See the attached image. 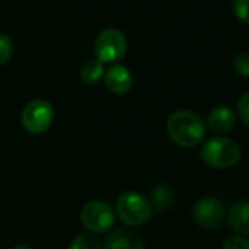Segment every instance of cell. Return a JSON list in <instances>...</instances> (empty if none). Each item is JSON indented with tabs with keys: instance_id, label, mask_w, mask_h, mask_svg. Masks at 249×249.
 Segmentation results:
<instances>
[{
	"instance_id": "obj_1",
	"label": "cell",
	"mask_w": 249,
	"mask_h": 249,
	"mask_svg": "<svg viewBox=\"0 0 249 249\" xmlns=\"http://www.w3.org/2000/svg\"><path fill=\"white\" fill-rule=\"evenodd\" d=\"M166 131L171 140L179 147H194L201 143L206 136V124L196 112L181 109L169 115Z\"/></svg>"
},
{
	"instance_id": "obj_2",
	"label": "cell",
	"mask_w": 249,
	"mask_h": 249,
	"mask_svg": "<svg viewBox=\"0 0 249 249\" xmlns=\"http://www.w3.org/2000/svg\"><path fill=\"white\" fill-rule=\"evenodd\" d=\"M241 156L239 144L228 137H213L201 147V160L214 169H229L241 160Z\"/></svg>"
},
{
	"instance_id": "obj_3",
	"label": "cell",
	"mask_w": 249,
	"mask_h": 249,
	"mask_svg": "<svg viewBox=\"0 0 249 249\" xmlns=\"http://www.w3.org/2000/svg\"><path fill=\"white\" fill-rule=\"evenodd\" d=\"M152 204L136 191L123 193L115 204V214L127 226H142L152 219Z\"/></svg>"
},
{
	"instance_id": "obj_4",
	"label": "cell",
	"mask_w": 249,
	"mask_h": 249,
	"mask_svg": "<svg viewBox=\"0 0 249 249\" xmlns=\"http://www.w3.org/2000/svg\"><path fill=\"white\" fill-rule=\"evenodd\" d=\"M127 47V38L120 29L107 28L98 35L93 53L101 63H115L125 55Z\"/></svg>"
},
{
	"instance_id": "obj_5",
	"label": "cell",
	"mask_w": 249,
	"mask_h": 249,
	"mask_svg": "<svg viewBox=\"0 0 249 249\" xmlns=\"http://www.w3.org/2000/svg\"><path fill=\"white\" fill-rule=\"evenodd\" d=\"M54 120V109L48 101L44 99H34L31 101L22 111L20 115V123L23 128L34 134H42L45 133Z\"/></svg>"
},
{
	"instance_id": "obj_6",
	"label": "cell",
	"mask_w": 249,
	"mask_h": 249,
	"mask_svg": "<svg viewBox=\"0 0 249 249\" xmlns=\"http://www.w3.org/2000/svg\"><path fill=\"white\" fill-rule=\"evenodd\" d=\"M80 222L89 232L104 233L114 226L115 212L108 203L93 200L83 206L80 212Z\"/></svg>"
},
{
	"instance_id": "obj_7",
	"label": "cell",
	"mask_w": 249,
	"mask_h": 249,
	"mask_svg": "<svg viewBox=\"0 0 249 249\" xmlns=\"http://www.w3.org/2000/svg\"><path fill=\"white\" fill-rule=\"evenodd\" d=\"M194 222L203 229H217L223 225L226 212L223 204L213 197H203L197 200L191 210Z\"/></svg>"
},
{
	"instance_id": "obj_8",
	"label": "cell",
	"mask_w": 249,
	"mask_h": 249,
	"mask_svg": "<svg viewBox=\"0 0 249 249\" xmlns=\"http://www.w3.org/2000/svg\"><path fill=\"white\" fill-rule=\"evenodd\" d=\"M104 77H105V85H107L108 90H111L115 95H124L133 88L131 71L123 64L111 66L105 71Z\"/></svg>"
},
{
	"instance_id": "obj_9",
	"label": "cell",
	"mask_w": 249,
	"mask_h": 249,
	"mask_svg": "<svg viewBox=\"0 0 249 249\" xmlns=\"http://www.w3.org/2000/svg\"><path fill=\"white\" fill-rule=\"evenodd\" d=\"M105 249H144V242L134 231L117 229L105 239Z\"/></svg>"
},
{
	"instance_id": "obj_10",
	"label": "cell",
	"mask_w": 249,
	"mask_h": 249,
	"mask_svg": "<svg viewBox=\"0 0 249 249\" xmlns=\"http://www.w3.org/2000/svg\"><path fill=\"white\" fill-rule=\"evenodd\" d=\"M235 123H236V114L231 107H226V105L214 108L209 114V118H207V124L210 130L217 134H225L231 131Z\"/></svg>"
},
{
	"instance_id": "obj_11",
	"label": "cell",
	"mask_w": 249,
	"mask_h": 249,
	"mask_svg": "<svg viewBox=\"0 0 249 249\" xmlns=\"http://www.w3.org/2000/svg\"><path fill=\"white\" fill-rule=\"evenodd\" d=\"M228 220L231 228L239 235L249 236V201L242 200L236 201L228 214Z\"/></svg>"
},
{
	"instance_id": "obj_12",
	"label": "cell",
	"mask_w": 249,
	"mask_h": 249,
	"mask_svg": "<svg viewBox=\"0 0 249 249\" xmlns=\"http://www.w3.org/2000/svg\"><path fill=\"white\" fill-rule=\"evenodd\" d=\"M150 201L156 212L165 213L174 206V193L165 185H158L150 193Z\"/></svg>"
},
{
	"instance_id": "obj_13",
	"label": "cell",
	"mask_w": 249,
	"mask_h": 249,
	"mask_svg": "<svg viewBox=\"0 0 249 249\" xmlns=\"http://www.w3.org/2000/svg\"><path fill=\"white\" fill-rule=\"evenodd\" d=\"M105 74L104 70V63H101L96 57L89 58L83 63L82 69H80V79L86 83V85H95L98 83Z\"/></svg>"
},
{
	"instance_id": "obj_14",
	"label": "cell",
	"mask_w": 249,
	"mask_h": 249,
	"mask_svg": "<svg viewBox=\"0 0 249 249\" xmlns=\"http://www.w3.org/2000/svg\"><path fill=\"white\" fill-rule=\"evenodd\" d=\"M69 249H101V244L93 235L80 233L70 242Z\"/></svg>"
},
{
	"instance_id": "obj_15",
	"label": "cell",
	"mask_w": 249,
	"mask_h": 249,
	"mask_svg": "<svg viewBox=\"0 0 249 249\" xmlns=\"http://www.w3.org/2000/svg\"><path fill=\"white\" fill-rule=\"evenodd\" d=\"M13 55V41L9 35L0 34V66L7 63Z\"/></svg>"
},
{
	"instance_id": "obj_16",
	"label": "cell",
	"mask_w": 249,
	"mask_h": 249,
	"mask_svg": "<svg viewBox=\"0 0 249 249\" xmlns=\"http://www.w3.org/2000/svg\"><path fill=\"white\" fill-rule=\"evenodd\" d=\"M233 13L244 23H249V0H233Z\"/></svg>"
},
{
	"instance_id": "obj_17",
	"label": "cell",
	"mask_w": 249,
	"mask_h": 249,
	"mask_svg": "<svg viewBox=\"0 0 249 249\" xmlns=\"http://www.w3.org/2000/svg\"><path fill=\"white\" fill-rule=\"evenodd\" d=\"M233 69L241 76H249V53H242L233 60Z\"/></svg>"
},
{
	"instance_id": "obj_18",
	"label": "cell",
	"mask_w": 249,
	"mask_h": 249,
	"mask_svg": "<svg viewBox=\"0 0 249 249\" xmlns=\"http://www.w3.org/2000/svg\"><path fill=\"white\" fill-rule=\"evenodd\" d=\"M238 114H239V118L249 125V92L244 93L239 101H238Z\"/></svg>"
},
{
	"instance_id": "obj_19",
	"label": "cell",
	"mask_w": 249,
	"mask_h": 249,
	"mask_svg": "<svg viewBox=\"0 0 249 249\" xmlns=\"http://www.w3.org/2000/svg\"><path fill=\"white\" fill-rule=\"evenodd\" d=\"M222 249H249V241L244 236H232L225 241Z\"/></svg>"
},
{
	"instance_id": "obj_20",
	"label": "cell",
	"mask_w": 249,
	"mask_h": 249,
	"mask_svg": "<svg viewBox=\"0 0 249 249\" xmlns=\"http://www.w3.org/2000/svg\"><path fill=\"white\" fill-rule=\"evenodd\" d=\"M12 249H31L29 247H25V245H18V247H15V248Z\"/></svg>"
}]
</instances>
